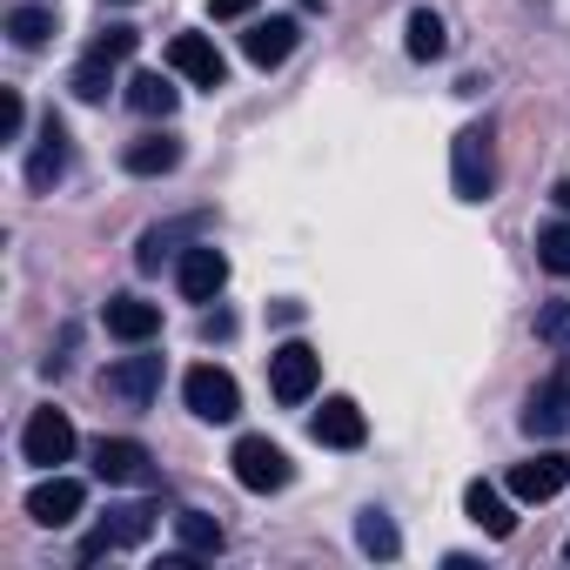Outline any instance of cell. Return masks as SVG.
I'll list each match as a JSON object with an SVG mask.
<instances>
[{"label":"cell","mask_w":570,"mask_h":570,"mask_svg":"<svg viewBox=\"0 0 570 570\" xmlns=\"http://www.w3.org/2000/svg\"><path fill=\"white\" fill-rule=\"evenodd\" d=\"M450 188H456V202H490V188H497V148H490V128H463L456 141H450Z\"/></svg>","instance_id":"cell-1"},{"label":"cell","mask_w":570,"mask_h":570,"mask_svg":"<svg viewBox=\"0 0 570 570\" xmlns=\"http://www.w3.org/2000/svg\"><path fill=\"white\" fill-rule=\"evenodd\" d=\"M316 383H323V356H316L309 343H282V350L268 356V390H275L282 410H303V403L316 396Z\"/></svg>","instance_id":"cell-2"},{"label":"cell","mask_w":570,"mask_h":570,"mask_svg":"<svg viewBox=\"0 0 570 570\" xmlns=\"http://www.w3.org/2000/svg\"><path fill=\"white\" fill-rule=\"evenodd\" d=\"M228 463H235V483H242V490H255V497H268V490H289V476H296L289 450H282V443H268V436H242Z\"/></svg>","instance_id":"cell-3"},{"label":"cell","mask_w":570,"mask_h":570,"mask_svg":"<svg viewBox=\"0 0 570 570\" xmlns=\"http://www.w3.org/2000/svg\"><path fill=\"white\" fill-rule=\"evenodd\" d=\"M181 403H188L202 423H235V416H242V383H235L228 370H215V363H195V370L181 376Z\"/></svg>","instance_id":"cell-4"},{"label":"cell","mask_w":570,"mask_h":570,"mask_svg":"<svg viewBox=\"0 0 570 570\" xmlns=\"http://www.w3.org/2000/svg\"><path fill=\"white\" fill-rule=\"evenodd\" d=\"M161 390V356H121L101 370V396H115L121 410H148Z\"/></svg>","instance_id":"cell-5"},{"label":"cell","mask_w":570,"mask_h":570,"mask_svg":"<svg viewBox=\"0 0 570 570\" xmlns=\"http://www.w3.org/2000/svg\"><path fill=\"white\" fill-rule=\"evenodd\" d=\"M175 282H181V296H188V303H215V296L228 289V255H222L215 242H195V248H181Z\"/></svg>","instance_id":"cell-6"},{"label":"cell","mask_w":570,"mask_h":570,"mask_svg":"<svg viewBox=\"0 0 570 570\" xmlns=\"http://www.w3.org/2000/svg\"><path fill=\"white\" fill-rule=\"evenodd\" d=\"M168 68H175L181 81L208 88V95H215V88H228V61L215 55V41H208V35H175V41H168Z\"/></svg>","instance_id":"cell-7"},{"label":"cell","mask_w":570,"mask_h":570,"mask_svg":"<svg viewBox=\"0 0 570 570\" xmlns=\"http://www.w3.org/2000/svg\"><path fill=\"white\" fill-rule=\"evenodd\" d=\"M21 456H28V463H41V470L68 463V456H75V423H68L61 410H35V416H28V430H21Z\"/></svg>","instance_id":"cell-8"},{"label":"cell","mask_w":570,"mask_h":570,"mask_svg":"<svg viewBox=\"0 0 570 570\" xmlns=\"http://www.w3.org/2000/svg\"><path fill=\"white\" fill-rule=\"evenodd\" d=\"M68 161H75V141H68L61 115H48V121H41V135H35V155H28V188H35V195H48V188L68 175Z\"/></svg>","instance_id":"cell-9"},{"label":"cell","mask_w":570,"mask_h":570,"mask_svg":"<svg viewBox=\"0 0 570 570\" xmlns=\"http://www.w3.org/2000/svg\"><path fill=\"white\" fill-rule=\"evenodd\" d=\"M95 476L101 483H155V456L135 436H101L95 443Z\"/></svg>","instance_id":"cell-10"},{"label":"cell","mask_w":570,"mask_h":570,"mask_svg":"<svg viewBox=\"0 0 570 570\" xmlns=\"http://www.w3.org/2000/svg\"><path fill=\"white\" fill-rule=\"evenodd\" d=\"M309 436H316V443H330V450H363L370 423H363L356 396H323V410L309 416Z\"/></svg>","instance_id":"cell-11"},{"label":"cell","mask_w":570,"mask_h":570,"mask_svg":"<svg viewBox=\"0 0 570 570\" xmlns=\"http://www.w3.org/2000/svg\"><path fill=\"white\" fill-rule=\"evenodd\" d=\"M81 503H88V490H81L75 476H48V483H35V490H28V517H35L41 530L75 523V517H81Z\"/></svg>","instance_id":"cell-12"},{"label":"cell","mask_w":570,"mask_h":570,"mask_svg":"<svg viewBox=\"0 0 570 570\" xmlns=\"http://www.w3.org/2000/svg\"><path fill=\"white\" fill-rule=\"evenodd\" d=\"M296 41H303V28L289 21V14H268V21H255L248 35H242V55L255 61V68H282L296 55Z\"/></svg>","instance_id":"cell-13"},{"label":"cell","mask_w":570,"mask_h":570,"mask_svg":"<svg viewBox=\"0 0 570 570\" xmlns=\"http://www.w3.org/2000/svg\"><path fill=\"white\" fill-rule=\"evenodd\" d=\"M563 483H570V456H557V450H543V456L510 470V497H523V503H550Z\"/></svg>","instance_id":"cell-14"},{"label":"cell","mask_w":570,"mask_h":570,"mask_svg":"<svg viewBox=\"0 0 570 570\" xmlns=\"http://www.w3.org/2000/svg\"><path fill=\"white\" fill-rule=\"evenodd\" d=\"M563 430H570V383L550 376V383H537L530 403H523V436H563Z\"/></svg>","instance_id":"cell-15"},{"label":"cell","mask_w":570,"mask_h":570,"mask_svg":"<svg viewBox=\"0 0 570 570\" xmlns=\"http://www.w3.org/2000/svg\"><path fill=\"white\" fill-rule=\"evenodd\" d=\"M101 323H108V336H121V343H155V336H161V303H141V296H108Z\"/></svg>","instance_id":"cell-16"},{"label":"cell","mask_w":570,"mask_h":570,"mask_svg":"<svg viewBox=\"0 0 570 570\" xmlns=\"http://www.w3.org/2000/svg\"><path fill=\"white\" fill-rule=\"evenodd\" d=\"M121 168H128V175H175V168H181V141H175V135H135V141L121 148Z\"/></svg>","instance_id":"cell-17"},{"label":"cell","mask_w":570,"mask_h":570,"mask_svg":"<svg viewBox=\"0 0 570 570\" xmlns=\"http://www.w3.org/2000/svg\"><path fill=\"white\" fill-rule=\"evenodd\" d=\"M463 517H470L476 530H490V537H510V530H517V510H510L490 483H470V490H463Z\"/></svg>","instance_id":"cell-18"},{"label":"cell","mask_w":570,"mask_h":570,"mask_svg":"<svg viewBox=\"0 0 570 570\" xmlns=\"http://www.w3.org/2000/svg\"><path fill=\"white\" fill-rule=\"evenodd\" d=\"M128 108L148 115V121H168V115L181 108V95H175L168 75H135V81H128Z\"/></svg>","instance_id":"cell-19"},{"label":"cell","mask_w":570,"mask_h":570,"mask_svg":"<svg viewBox=\"0 0 570 570\" xmlns=\"http://www.w3.org/2000/svg\"><path fill=\"white\" fill-rule=\"evenodd\" d=\"M175 537H181V550H195V557H222V543H228V530H222L208 510H181V517H175Z\"/></svg>","instance_id":"cell-20"},{"label":"cell","mask_w":570,"mask_h":570,"mask_svg":"<svg viewBox=\"0 0 570 570\" xmlns=\"http://www.w3.org/2000/svg\"><path fill=\"white\" fill-rule=\"evenodd\" d=\"M443 55H450V28L430 8H416L410 14V61H443Z\"/></svg>","instance_id":"cell-21"},{"label":"cell","mask_w":570,"mask_h":570,"mask_svg":"<svg viewBox=\"0 0 570 570\" xmlns=\"http://www.w3.org/2000/svg\"><path fill=\"white\" fill-rule=\"evenodd\" d=\"M155 517H161V503H121V510H108V537H115L121 550H128V543H148Z\"/></svg>","instance_id":"cell-22"},{"label":"cell","mask_w":570,"mask_h":570,"mask_svg":"<svg viewBox=\"0 0 570 570\" xmlns=\"http://www.w3.org/2000/svg\"><path fill=\"white\" fill-rule=\"evenodd\" d=\"M188 228H195V222H168V228H148V235L135 242V268H141V275H155V268L175 255V242H181Z\"/></svg>","instance_id":"cell-23"},{"label":"cell","mask_w":570,"mask_h":570,"mask_svg":"<svg viewBox=\"0 0 570 570\" xmlns=\"http://www.w3.org/2000/svg\"><path fill=\"white\" fill-rule=\"evenodd\" d=\"M356 543H363V557H383V563L403 550V537H396V523H390L383 510H363V517H356Z\"/></svg>","instance_id":"cell-24"},{"label":"cell","mask_w":570,"mask_h":570,"mask_svg":"<svg viewBox=\"0 0 570 570\" xmlns=\"http://www.w3.org/2000/svg\"><path fill=\"white\" fill-rule=\"evenodd\" d=\"M8 35H14V48H48L55 41V14L48 8H14L8 14Z\"/></svg>","instance_id":"cell-25"},{"label":"cell","mask_w":570,"mask_h":570,"mask_svg":"<svg viewBox=\"0 0 570 570\" xmlns=\"http://www.w3.org/2000/svg\"><path fill=\"white\" fill-rule=\"evenodd\" d=\"M68 88L81 95V101H108V88H115V61H101V55H88L75 75H68Z\"/></svg>","instance_id":"cell-26"},{"label":"cell","mask_w":570,"mask_h":570,"mask_svg":"<svg viewBox=\"0 0 570 570\" xmlns=\"http://www.w3.org/2000/svg\"><path fill=\"white\" fill-rule=\"evenodd\" d=\"M537 262H543L550 275H570V222L537 228Z\"/></svg>","instance_id":"cell-27"},{"label":"cell","mask_w":570,"mask_h":570,"mask_svg":"<svg viewBox=\"0 0 570 570\" xmlns=\"http://www.w3.org/2000/svg\"><path fill=\"white\" fill-rule=\"evenodd\" d=\"M537 343H550L557 356H570V303H543L537 309Z\"/></svg>","instance_id":"cell-28"},{"label":"cell","mask_w":570,"mask_h":570,"mask_svg":"<svg viewBox=\"0 0 570 570\" xmlns=\"http://www.w3.org/2000/svg\"><path fill=\"white\" fill-rule=\"evenodd\" d=\"M135 48H141V35H135L128 21H108V28L95 35V55H101V61H128Z\"/></svg>","instance_id":"cell-29"},{"label":"cell","mask_w":570,"mask_h":570,"mask_svg":"<svg viewBox=\"0 0 570 570\" xmlns=\"http://www.w3.org/2000/svg\"><path fill=\"white\" fill-rule=\"evenodd\" d=\"M21 128H28V108H21V95L8 88V95H0V141H21Z\"/></svg>","instance_id":"cell-30"},{"label":"cell","mask_w":570,"mask_h":570,"mask_svg":"<svg viewBox=\"0 0 570 570\" xmlns=\"http://www.w3.org/2000/svg\"><path fill=\"white\" fill-rule=\"evenodd\" d=\"M208 14L215 21H242V14H255V0H208Z\"/></svg>","instance_id":"cell-31"},{"label":"cell","mask_w":570,"mask_h":570,"mask_svg":"<svg viewBox=\"0 0 570 570\" xmlns=\"http://www.w3.org/2000/svg\"><path fill=\"white\" fill-rule=\"evenodd\" d=\"M550 202H557V208H563V215H570V175H563V181H557V188H550Z\"/></svg>","instance_id":"cell-32"},{"label":"cell","mask_w":570,"mask_h":570,"mask_svg":"<svg viewBox=\"0 0 570 570\" xmlns=\"http://www.w3.org/2000/svg\"><path fill=\"white\" fill-rule=\"evenodd\" d=\"M101 8H128V0H101Z\"/></svg>","instance_id":"cell-33"},{"label":"cell","mask_w":570,"mask_h":570,"mask_svg":"<svg viewBox=\"0 0 570 570\" xmlns=\"http://www.w3.org/2000/svg\"><path fill=\"white\" fill-rule=\"evenodd\" d=\"M563 557H570V537H563Z\"/></svg>","instance_id":"cell-34"}]
</instances>
